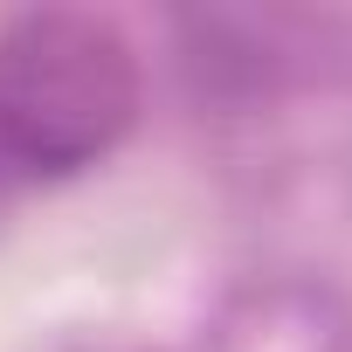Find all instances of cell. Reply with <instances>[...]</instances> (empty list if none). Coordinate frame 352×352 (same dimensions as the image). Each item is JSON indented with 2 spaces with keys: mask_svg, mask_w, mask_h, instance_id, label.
<instances>
[{
  "mask_svg": "<svg viewBox=\"0 0 352 352\" xmlns=\"http://www.w3.org/2000/svg\"><path fill=\"white\" fill-rule=\"evenodd\" d=\"M138 104L131 49L90 14H21L0 35V187L83 173Z\"/></svg>",
  "mask_w": 352,
  "mask_h": 352,
  "instance_id": "1",
  "label": "cell"
}]
</instances>
